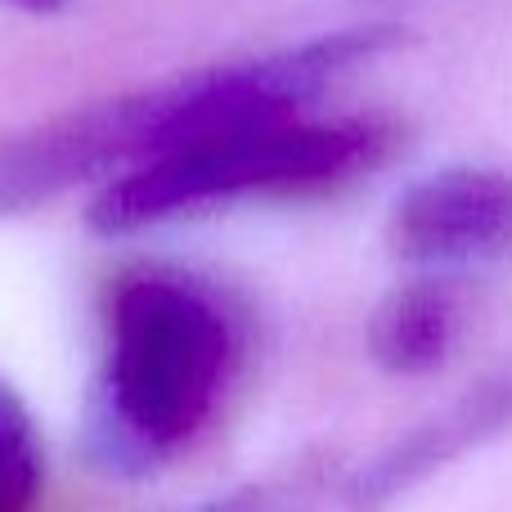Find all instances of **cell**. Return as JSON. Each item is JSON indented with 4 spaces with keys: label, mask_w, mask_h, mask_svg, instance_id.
Here are the masks:
<instances>
[{
    "label": "cell",
    "mask_w": 512,
    "mask_h": 512,
    "mask_svg": "<svg viewBox=\"0 0 512 512\" xmlns=\"http://www.w3.org/2000/svg\"><path fill=\"white\" fill-rule=\"evenodd\" d=\"M387 243L418 270H468L512 256V176L495 167H450L400 194Z\"/></svg>",
    "instance_id": "cell-4"
},
{
    "label": "cell",
    "mask_w": 512,
    "mask_h": 512,
    "mask_svg": "<svg viewBox=\"0 0 512 512\" xmlns=\"http://www.w3.org/2000/svg\"><path fill=\"white\" fill-rule=\"evenodd\" d=\"M270 508H274L270 490H265V486H243V490H234V495L212 499V504H203L194 512H270Z\"/></svg>",
    "instance_id": "cell-8"
},
{
    "label": "cell",
    "mask_w": 512,
    "mask_h": 512,
    "mask_svg": "<svg viewBox=\"0 0 512 512\" xmlns=\"http://www.w3.org/2000/svg\"><path fill=\"white\" fill-rule=\"evenodd\" d=\"M396 45H405V32L391 23L346 27L261 59L185 72L36 122L32 131L0 144V221L27 216L68 189L122 176L185 144L306 113V104H315L333 81L391 54Z\"/></svg>",
    "instance_id": "cell-1"
},
{
    "label": "cell",
    "mask_w": 512,
    "mask_h": 512,
    "mask_svg": "<svg viewBox=\"0 0 512 512\" xmlns=\"http://www.w3.org/2000/svg\"><path fill=\"white\" fill-rule=\"evenodd\" d=\"M9 5H23V9H36V14H41V9H59L63 0H9Z\"/></svg>",
    "instance_id": "cell-9"
},
{
    "label": "cell",
    "mask_w": 512,
    "mask_h": 512,
    "mask_svg": "<svg viewBox=\"0 0 512 512\" xmlns=\"http://www.w3.org/2000/svg\"><path fill=\"white\" fill-rule=\"evenodd\" d=\"M41 436L9 382H0V512H32L41 495Z\"/></svg>",
    "instance_id": "cell-7"
},
{
    "label": "cell",
    "mask_w": 512,
    "mask_h": 512,
    "mask_svg": "<svg viewBox=\"0 0 512 512\" xmlns=\"http://www.w3.org/2000/svg\"><path fill=\"white\" fill-rule=\"evenodd\" d=\"M459 328H463L459 292L445 279H436L432 270L427 279L405 283V288H396L382 301L369 324V346L373 360L387 373L418 378V373H432L450 360Z\"/></svg>",
    "instance_id": "cell-6"
},
{
    "label": "cell",
    "mask_w": 512,
    "mask_h": 512,
    "mask_svg": "<svg viewBox=\"0 0 512 512\" xmlns=\"http://www.w3.org/2000/svg\"><path fill=\"white\" fill-rule=\"evenodd\" d=\"M508 423H512V364H504L499 373H490V378L477 382L472 391H463L450 409L427 418L423 427L400 436L396 445H387L369 468H360V477H351L346 499H351L355 512L387 508L391 499L409 495L418 481H427L432 472L450 468L454 459L477 450L481 441L504 432Z\"/></svg>",
    "instance_id": "cell-5"
},
{
    "label": "cell",
    "mask_w": 512,
    "mask_h": 512,
    "mask_svg": "<svg viewBox=\"0 0 512 512\" xmlns=\"http://www.w3.org/2000/svg\"><path fill=\"white\" fill-rule=\"evenodd\" d=\"M391 149L396 126L382 117H270L113 176L86 221L95 234H135L234 198L333 189L373 171Z\"/></svg>",
    "instance_id": "cell-3"
},
{
    "label": "cell",
    "mask_w": 512,
    "mask_h": 512,
    "mask_svg": "<svg viewBox=\"0 0 512 512\" xmlns=\"http://www.w3.org/2000/svg\"><path fill=\"white\" fill-rule=\"evenodd\" d=\"M239 333L189 274H126L108 301V355L86 409V454L108 477H149L203 436L234 373Z\"/></svg>",
    "instance_id": "cell-2"
}]
</instances>
